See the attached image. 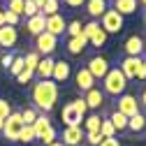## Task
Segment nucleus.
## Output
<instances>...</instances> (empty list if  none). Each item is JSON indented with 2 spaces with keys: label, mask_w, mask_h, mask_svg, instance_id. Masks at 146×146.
<instances>
[{
  "label": "nucleus",
  "mask_w": 146,
  "mask_h": 146,
  "mask_svg": "<svg viewBox=\"0 0 146 146\" xmlns=\"http://www.w3.org/2000/svg\"><path fill=\"white\" fill-rule=\"evenodd\" d=\"M37 116H40V114L35 111V109H30V107H26L23 111H21V121H23V125H33Z\"/></svg>",
  "instance_id": "72a5a7b5"
},
{
  "label": "nucleus",
  "mask_w": 146,
  "mask_h": 146,
  "mask_svg": "<svg viewBox=\"0 0 146 146\" xmlns=\"http://www.w3.org/2000/svg\"><path fill=\"white\" fill-rule=\"evenodd\" d=\"M100 146H121V141H118L116 137H111V139H102Z\"/></svg>",
  "instance_id": "79ce46f5"
},
{
  "label": "nucleus",
  "mask_w": 146,
  "mask_h": 146,
  "mask_svg": "<svg viewBox=\"0 0 146 146\" xmlns=\"http://www.w3.org/2000/svg\"><path fill=\"white\" fill-rule=\"evenodd\" d=\"M35 46H37V53H40V56H51V53L56 51V46H58V37H53V35H49V33L44 30L42 35H37Z\"/></svg>",
  "instance_id": "9d476101"
},
{
  "label": "nucleus",
  "mask_w": 146,
  "mask_h": 146,
  "mask_svg": "<svg viewBox=\"0 0 146 146\" xmlns=\"http://www.w3.org/2000/svg\"><path fill=\"white\" fill-rule=\"evenodd\" d=\"M46 127H51V121H49V118H46L44 114L35 118V123H33V130H35V135H37V137H40V135H42V132L46 130Z\"/></svg>",
  "instance_id": "cd10ccee"
},
{
  "label": "nucleus",
  "mask_w": 146,
  "mask_h": 146,
  "mask_svg": "<svg viewBox=\"0 0 146 146\" xmlns=\"http://www.w3.org/2000/svg\"><path fill=\"white\" fill-rule=\"evenodd\" d=\"M5 12V26H12V28H16V23H19V19L21 16H16L14 12H9V9H3Z\"/></svg>",
  "instance_id": "e433bc0d"
},
{
  "label": "nucleus",
  "mask_w": 146,
  "mask_h": 146,
  "mask_svg": "<svg viewBox=\"0 0 146 146\" xmlns=\"http://www.w3.org/2000/svg\"><path fill=\"white\" fill-rule=\"evenodd\" d=\"M44 26H46V16H44L42 12H40V14H35L33 19H28V23H26L28 33H30V35H35V37L44 33Z\"/></svg>",
  "instance_id": "a211bd4d"
},
{
  "label": "nucleus",
  "mask_w": 146,
  "mask_h": 146,
  "mask_svg": "<svg viewBox=\"0 0 146 146\" xmlns=\"http://www.w3.org/2000/svg\"><path fill=\"white\" fill-rule=\"evenodd\" d=\"M72 74V67L67 60H56L53 63V72H51V81H56V84H65Z\"/></svg>",
  "instance_id": "f8f14e48"
},
{
  "label": "nucleus",
  "mask_w": 146,
  "mask_h": 146,
  "mask_svg": "<svg viewBox=\"0 0 146 146\" xmlns=\"http://www.w3.org/2000/svg\"><path fill=\"white\" fill-rule=\"evenodd\" d=\"M23 3H26V0H9V3H7V9L14 12L16 16H23Z\"/></svg>",
  "instance_id": "c9c22d12"
},
{
  "label": "nucleus",
  "mask_w": 146,
  "mask_h": 146,
  "mask_svg": "<svg viewBox=\"0 0 146 146\" xmlns=\"http://www.w3.org/2000/svg\"><path fill=\"white\" fill-rule=\"evenodd\" d=\"M53 63H56V60H53L51 56H44V58L40 60V65L35 67V74L40 77V81H42V79H51V72H53Z\"/></svg>",
  "instance_id": "aec40b11"
},
{
  "label": "nucleus",
  "mask_w": 146,
  "mask_h": 146,
  "mask_svg": "<svg viewBox=\"0 0 146 146\" xmlns=\"http://www.w3.org/2000/svg\"><path fill=\"white\" fill-rule=\"evenodd\" d=\"M139 3H141V5H144V7H146V0H139Z\"/></svg>",
  "instance_id": "8fccbe9b"
},
{
  "label": "nucleus",
  "mask_w": 146,
  "mask_h": 146,
  "mask_svg": "<svg viewBox=\"0 0 146 146\" xmlns=\"http://www.w3.org/2000/svg\"><path fill=\"white\" fill-rule=\"evenodd\" d=\"M141 58L139 56H125L123 60H121V65H118V70L123 72V77L130 81V79H137V74H139V70H141Z\"/></svg>",
  "instance_id": "0eeeda50"
},
{
  "label": "nucleus",
  "mask_w": 146,
  "mask_h": 146,
  "mask_svg": "<svg viewBox=\"0 0 146 146\" xmlns=\"http://www.w3.org/2000/svg\"><path fill=\"white\" fill-rule=\"evenodd\" d=\"M141 60H144V70H146V58H141Z\"/></svg>",
  "instance_id": "3c124183"
},
{
  "label": "nucleus",
  "mask_w": 146,
  "mask_h": 146,
  "mask_svg": "<svg viewBox=\"0 0 146 146\" xmlns=\"http://www.w3.org/2000/svg\"><path fill=\"white\" fill-rule=\"evenodd\" d=\"M100 28L107 33V35H116L123 30V16L116 12V9H107L102 16H100Z\"/></svg>",
  "instance_id": "39448f33"
},
{
  "label": "nucleus",
  "mask_w": 146,
  "mask_h": 146,
  "mask_svg": "<svg viewBox=\"0 0 146 146\" xmlns=\"http://www.w3.org/2000/svg\"><path fill=\"white\" fill-rule=\"evenodd\" d=\"M58 9H60V0H46L44 7H42L40 12H42L44 16H53V14H60Z\"/></svg>",
  "instance_id": "c756f323"
},
{
  "label": "nucleus",
  "mask_w": 146,
  "mask_h": 146,
  "mask_svg": "<svg viewBox=\"0 0 146 146\" xmlns=\"http://www.w3.org/2000/svg\"><path fill=\"white\" fill-rule=\"evenodd\" d=\"M109 121H111V125L116 127V132H121V130H127V116H123V114H118V111H111Z\"/></svg>",
  "instance_id": "393cba45"
},
{
  "label": "nucleus",
  "mask_w": 146,
  "mask_h": 146,
  "mask_svg": "<svg viewBox=\"0 0 146 146\" xmlns=\"http://www.w3.org/2000/svg\"><path fill=\"white\" fill-rule=\"evenodd\" d=\"M139 104H144V107H146V86H144V90H141V95H139Z\"/></svg>",
  "instance_id": "c03bdc74"
},
{
  "label": "nucleus",
  "mask_w": 146,
  "mask_h": 146,
  "mask_svg": "<svg viewBox=\"0 0 146 146\" xmlns=\"http://www.w3.org/2000/svg\"><path fill=\"white\" fill-rule=\"evenodd\" d=\"M86 70L90 72V77H93L95 81H98V79H104L107 72H109V60H107L104 56H93V58L88 60Z\"/></svg>",
  "instance_id": "6e6552de"
},
{
  "label": "nucleus",
  "mask_w": 146,
  "mask_h": 146,
  "mask_svg": "<svg viewBox=\"0 0 146 146\" xmlns=\"http://www.w3.org/2000/svg\"><path fill=\"white\" fill-rule=\"evenodd\" d=\"M84 102H86V107H88V109H100V107L104 104V93L95 86V88H90L88 93H86Z\"/></svg>",
  "instance_id": "f3484780"
},
{
  "label": "nucleus",
  "mask_w": 146,
  "mask_h": 146,
  "mask_svg": "<svg viewBox=\"0 0 146 146\" xmlns=\"http://www.w3.org/2000/svg\"><path fill=\"white\" fill-rule=\"evenodd\" d=\"M86 111H88V107H86L84 98H79V100H72V102H67V104L63 107L60 118H63L65 127H77V125H81V123H84Z\"/></svg>",
  "instance_id": "f03ea898"
},
{
  "label": "nucleus",
  "mask_w": 146,
  "mask_h": 146,
  "mask_svg": "<svg viewBox=\"0 0 146 146\" xmlns=\"http://www.w3.org/2000/svg\"><path fill=\"white\" fill-rule=\"evenodd\" d=\"M12 60H14V53H5V56L0 58V65H3L5 70H9V65H12Z\"/></svg>",
  "instance_id": "a19ab883"
},
{
  "label": "nucleus",
  "mask_w": 146,
  "mask_h": 146,
  "mask_svg": "<svg viewBox=\"0 0 146 146\" xmlns=\"http://www.w3.org/2000/svg\"><path fill=\"white\" fill-rule=\"evenodd\" d=\"M107 9H109V3H107V0H86V12L93 16V19H100Z\"/></svg>",
  "instance_id": "6ab92c4d"
},
{
  "label": "nucleus",
  "mask_w": 146,
  "mask_h": 146,
  "mask_svg": "<svg viewBox=\"0 0 146 146\" xmlns=\"http://www.w3.org/2000/svg\"><path fill=\"white\" fill-rule=\"evenodd\" d=\"M84 35L88 37V44H93V46H104V42H107V37H109V35L100 28L98 21L86 23V26H84Z\"/></svg>",
  "instance_id": "423d86ee"
},
{
  "label": "nucleus",
  "mask_w": 146,
  "mask_h": 146,
  "mask_svg": "<svg viewBox=\"0 0 146 146\" xmlns=\"http://www.w3.org/2000/svg\"><path fill=\"white\" fill-rule=\"evenodd\" d=\"M23 130V121H21V111H12L5 121H3V135L7 141H19V135Z\"/></svg>",
  "instance_id": "20e7f679"
},
{
  "label": "nucleus",
  "mask_w": 146,
  "mask_h": 146,
  "mask_svg": "<svg viewBox=\"0 0 146 146\" xmlns=\"http://www.w3.org/2000/svg\"><path fill=\"white\" fill-rule=\"evenodd\" d=\"M84 139H86L90 146H100V141H102V135H100V132H86V135H84Z\"/></svg>",
  "instance_id": "4c0bfd02"
},
{
  "label": "nucleus",
  "mask_w": 146,
  "mask_h": 146,
  "mask_svg": "<svg viewBox=\"0 0 146 146\" xmlns=\"http://www.w3.org/2000/svg\"><path fill=\"white\" fill-rule=\"evenodd\" d=\"M65 28H67V21L63 19L60 14L46 16V26H44V30H46L49 35H53V37H58V35H63V33H65Z\"/></svg>",
  "instance_id": "9b49d317"
},
{
  "label": "nucleus",
  "mask_w": 146,
  "mask_h": 146,
  "mask_svg": "<svg viewBox=\"0 0 146 146\" xmlns=\"http://www.w3.org/2000/svg\"><path fill=\"white\" fill-rule=\"evenodd\" d=\"M100 123H102V118H100L98 114L86 116V118H84V127H86L84 132H100Z\"/></svg>",
  "instance_id": "b1692460"
},
{
  "label": "nucleus",
  "mask_w": 146,
  "mask_h": 146,
  "mask_svg": "<svg viewBox=\"0 0 146 146\" xmlns=\"http://www.w3.org/2000/svg\"><path fill=\"white\" fill-rule=\"evenodd\" d=\"M141 63H144V60H141ZM137 79H141V81L146 79V70H144V65H141V70H139V74H137Z\"/></svg>",
  "instance_id": "a18cd8bd"
},
{
  "label": "nucleus",
  "mask_w": 146,
  "mask_h": 146,
  "mask_svg": "<svg viewBox=\"0 0 146 146\" xmlns=\"http://www.w3.org/2000/svg\"><path fill=\"white\" fill-rule=\"evenodd\" d=\"M35 14H40V7L33 3V0H26L23 3V16H28V19H33Z\"/></svg>",
  "instance_id": "f704fd0d"
},
{
  "label": "nucleus",
  "mask_w": 146,
  "mask_h": 146,
  "mask_svg": "<svg viewBox=\"0 0 146 146\" xmlns=\"http://www.w3.org/2000/svg\"><path fill=\"white\" fill-rule=\"evenodd\" d=\"M100 135H102V139L116 137V127L111 125V121H109V118H102V123H100Z\"/></svg>",
  "instance_id": "a878e982"
},
{
  "label": "nucleus",
  "mask_w": 146,
  "mask_h": 146,
  "mask_svg": "<svg viewBox=\"0 0 146 146\" xmlns=\"http://www.w3.org/2000/svg\"><path fill=\"white\" fill-rule=\"evenodd\" d=\"M84 130H81V125H77V127H65L63 130V144L65 146H79L81 141H84Z\"/></svg>",
  "instance_id": "4468645a"
},
{
  "label": "nucleus",
  "mask_w": 146,
  "mask_h": 146,
  "mask_svg": "<svg viewBox=\"0 0 146 146\" xmlns=\"http://www.w3.org/2000/svg\"><path fill=\"white\" fill-rule=\"evenodd\" d=\"M51 146H65V144H63V141H53Z\"/></svg>",
  "instance_id": "09e8293b"
},
{
  "label": "nucleus",
  "mask_w": 146,
  "mask_h": 146,
  "mask_svg": "<svg viewBox=\"0 0 146 146\" xmlns=\"http://www.w3.org/2000/svg\"><path fill=\"white\" fill-rule=\"evenodd\" d=\"M0 12H3V5H0Z\"/></svg>",
  "instance_id": "5fc2aeb1"
},
{
  "label": "nucleus",
  "mask_w": 146,
  "mask_h": 146,
  "mask_svg": "<svg viewBox=\"0 0 146 146\" xmlns=\"http://www.w3.org/2000/svg\"><path fill=\"white\" fill-rule=\"evenodd\" d=\"M9 114H12V107H9V102H7V100H0V121H5Z\"/></svg>",
  "instance_id": "ea45409f"
},
{
  "label": "nucleus",
  "mask_w": 146,
  "mask_h": 146,
  "mask_svg": "<svg viewBox=\"0 0 146 146\" xmlns=\"http://www.w3.org/2000/svg\"><path fill=\"white\" fill-rule=\"evenodd\" d=\"M144 127H146V116H144L141 111L127 118V130H132V132H141Z\"/></svg>",
  "instance_id": "5701e85b"
},
{
  "label": "nucleus",
  "mask_w": 146,
  "mask_h": 146,
  "mask_svg": "<svg viewBox=\"0 0 146 146\" xmlns=\"http://www.w3.org/2000/svg\"><path fill=\"white\" fill-rule=\"evenodd\" d=\"M5 26V12H0V28Z\"/></svg>",
  "instance_id": "de8ad7c7"
},
{
  "label": "nucleus",
  "mask_w": 146,
  "mask_h": 146,
  "mask_svg": "<svg viewBox=\"0 0 146 146\" xmlns=\"http://www.w3.org/2000/svg\"><path fill=\"white\" fill-rule=\"evenodd\" d=\"M16 42H19V30L12 28V26H3L0 28V46L12 49Z\"/></svg>",
  "instance_id": "dca6fc26"
},
{
  "label": "nucleus",
  "mask_w": 146,
  "mask_h": 146,
  "mask_svg": "<svg viewBox=\"0 0 146 146\" xmlns=\"http://www.w3.org/2000/svg\"><path fill=\"white\" fill-rule=\"evenodd\" d=\"M35 77V72L33 70H28V67H23V72H21V74L19 77H16V79H19V84H30V79Z\"/></svg>",
  "instance_id": "58836bf2"
},
{
  "label": "nucleus",
  "mask_w": 146,
  "mask_h": 146,
  "mask_svg": "<svg viewBox=\"0 0 146 146\" xmlns=\"http://www.w3.org/2000/svg\"><path fill=\"white\" fill-rule=\"evenodd\" d=\"M56 137H58V132H56V127L51 125V127H46V130H44V132H42V135H40L37 139H40V141H42L44 146H51L53 141H58Z\"/></svg>",
  "instance_id": "bb28decb"
},
{
  "label": "nucleus",
  "mask_w": 146,
  "mask_h": 146,
  "mask_svg": "<svg viewBox=\"0 0 146 146\" xmlns=\"http://www.w3.org/2000/svg\"><path fill=\"white\" fill-rule=\"evenodd\" d=\"M123 49H125L127 56H139L141 58V53H144V37H139V35H130V37L125 40Z\"/></svg>",
  "instance_id": "2eb2a0df"
},
{
  "label": "nucleus",
  "mask_w": 146,
  "mask_h": 146,
  "mask_svg": "<svg viewBox=\"0 0 146 146\" xmlns=\"http://www.w3.org/2000/svg\"><path fill=\"white\" fill-rule=\"evenodd\" d=\"M0 130H3V121H0Z\"/></svg>",
  "instance_id": "864d4df0"
},
{
  "label": "nucleus",
  "mask_w": 146,
  "mask_h": 146,
  "mask_svg": "<svg viewBox=\"0 0 146 146\" xmlns=\"http://www.w3.org/2000/svg\"><path fill=\"white\" fill-rule=\"evenodd\" d=\"M86 46H88V37L84 33L79 35V37H70V42H67V51L72 53V56H79Z\"/></svg>",
  "instance_id": "412c9836"
},
{
  "label": "nucleus",
  "mask_w": 146,
  "mask_h": 146,
  "mask_svg": "<svg viewBox=\"0 0 146 146\" xmlns=\"http://www.w3.org/2000/svg\"><path fill=\"white\" fill-rule=\"evenodd\" d=\"M118 114H123V116H135V114H139V102H137V98L135 95H130V93H123L121 98H118V109H116Z\"/></svg>",
  "instance_id": "1a4fd4ad"
},
{
  "label": "nucleus",
  "mask_w": 146,
  "mask_h": 146,
  "mask_svg": "<svg viewBox=\"0 0 146 146\" xmlns=\"http://www.w3.org/2000/svg\"><path fill=\"white\" fill-rule=\"evenodd\" d=\"M40 60H42V56H40L37 51H30V53H26V56H23L26 67H28V70H33V72H35V67L40 65Z\"/></svg>",
  "instance_id": "7c9ffc66"
},
{
  "label": "nucleus",
  "mask_w": 146,
  "mask_h": 146,
  "mask_svg": "<svg viewBox=\"0 0 146 146\" xmlns=\"http://www.w3.org/2000/svg\"><path fill=\"white\" fill-rule=\"evenodd\" d=\"M65 33L70 35V37H79V35L84 33V23H81L79 19H72V21L67 23V28H65Z\"/></svg>",
  "instance_id": "c85d7f7f"
},
{
  "label": "nucleus",
  "mask_w": 146,
  "mask_h": 146,
  "mask_svg": "<svg viewBox=\"0 0 146 146\" xmlns=\"http://www.w3.org/2000/svg\"><path fill=\"white\" fill-rule=\"evenodd\" d=\"M127 88V79L123 77V72L118 67H109L107 77L102 79V93L104 95H114V98H121Z\"/></svg>",
  "instance_id": "7ed1b4c3"
},
{
  "label": "nucleus",
  "mask_w": 146,
  "mask_h": 146,
  "mask_svg": "<svg viewBox=\"0 0 146 146\" xmlns=\"http://www.w3.org/2000/svg\"><path fill=\"white\" fill-rule=\"evenodd\" d=\"M23 67H26V63H23V56H14V60H12V65H9V72L14 77H19L21 72H23Z\"/></svg>",
  "instance_id": "473e14b6"
},
{
  "label": "nucleus",
  "mask_w": 146,
  "mask_h": 146,
  "mask_svg": "<svg viewBox=\"0 0 146 146\" xmlns=\"http://www.w3.org/2000/svg\"><path fill=\"white\" fill-rule=\"evenodd\" d=\"M74 84L79 90H84V93H88L90 88H95V79L90 77V72L86 67H79L77 70V74H74Z\"/></svg>",
  "instance_id": "ddd939ff"
},
{
  "label": "nucleus",
  "mask_w": 146,
  "mask_h": 146,
  "mask_svg": "<svg viewBox=\"0 0 146 146\" xmlns=\"http://www.w3.org/2000/svg\"><path fill=\"white\" fill-rule=\"evenodd\" d=\"M144 51H146V37H144Z\"/></svg>",
  "instance_id": "603ef678"
},
{
  "label": "nucleus",
  "mask_w": 146,
  "mask_h": 146,
  "mask_svg": "<svg viewBox=\"0 0 146 146\" xmlns=\"http://www.w3.org/2000/svg\"><path fill=\"white\" fill-rule=\"evenodd\" d=\"M114 9H116L121 16L135 14V12H137V0H114Z\"/></svg>",
  "instance_id": "4be33fe9"
},
{
  "label": "nucleus",
  "mask_w": 146,
  "mask_h": 146,
  "mask_svg": "<svg viewBox=\"0 0 146 146\" xmlns=\"http://www.w3.org/2000/svg\"><path fill=\"white\" fill-rule=\"evenodd\" d=\"M33 102L42 111H51L58 102V84L51 79H42L33 86Z\"/></svg>",
  "instance_id": "f257e3e1"
},
{
  "label": "nucleus",
  "mask_w": 146,
  "mask_h": 146,
  "mask_svg": "<svg viewBox=\"0 0 146 146\" xmlns=\"http://www.w3.org/2000/svg\"><path fill=\"white\" fill-rule=\"evenodd\" d=\"M33 3H35V5H37V7L42 9V7H44V3H46V0H33Z\"/></svg>",
  "instance_id": "49530a36"
},
{
  "label": "nucleus",
  "mask_w": 146,
  "mask_h": 146,
  "mask_svg": "<svg viewBox=\"0 0 146 146\" xmlns=\"http://www.w3.org/2000/svg\"><path fill=\"white\" fill-rule=\"evenodd\" d=\"M35 139H37V135H35L33 125H23V130H21V135H19V141H23V144H33Z\"/></svg>",
  "instance_id": "2f4dec72"
},
{
  "label": "nucleus",
  "mask_w": 146,
  "mask_h": 146,
  "mask_svg": "<svg viewBox=\"0 0 146 146\" xmlns=\"http://www.w3.org/2000/svg\"><path fill=\"white\" fill-rule=\"evenodd\" d=\"M65 5L67 7H81V5H86V0H65Z\"/></svg>",
  "instance_id": "37998d69"
}]
</instances>
